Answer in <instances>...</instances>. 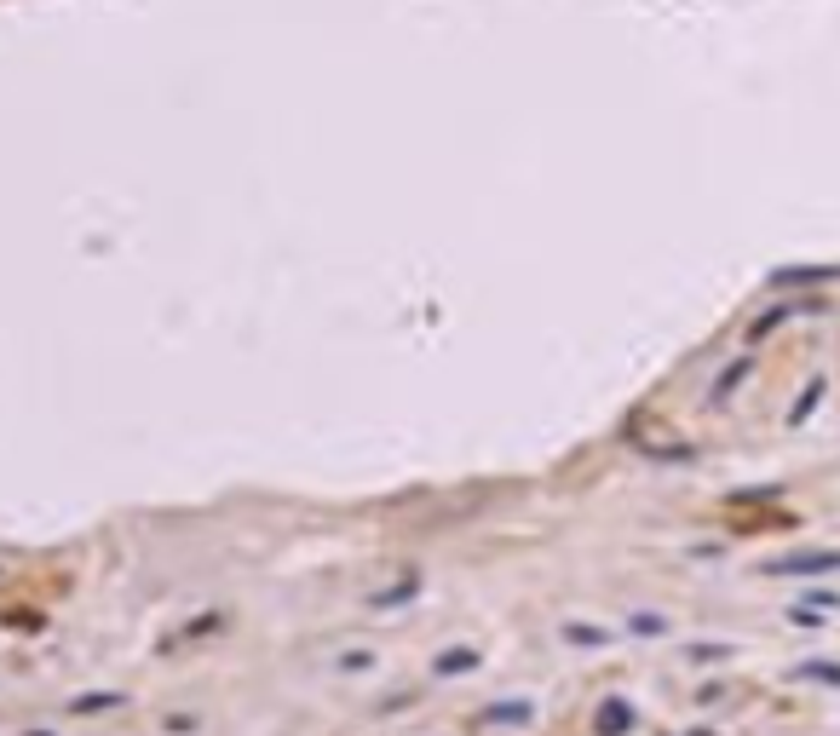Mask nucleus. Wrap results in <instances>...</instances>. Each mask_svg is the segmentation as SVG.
Here are the masks:
<instances>
[{
  "label": "nucleus",
  "mask_w": 840,
  "mask_h": 736,
  "mask_svg": "<svg viewBox=\"0 0 840 736\" xmlns=\"http://www.w3.org/2000/svg\"><path fill=\"white\" fill-rule=\"evenodd\" d=\"M771 570H783V575H789V570H800V575H806V570H840V552H812V558H783V564H771Z\"/></svg>",
  "instance_id": "2"
},
{
  "label": "nucleus",
  "mask_w": 840,
  "mask_h": 736,
  "mask_svg": "<svg viewBox=\"0 0 840 736\" xmlns=\"http://www.w3.org/2000/svg\"><path fill=\"white\" fill-rule=\"evenodd\" d=\"M472 662H478V650H461V656L449 650V656H438V673H455V667H472Z\"/></svg>",
  "instance_id": "4"
},
{
  "label": "nucleus",
  "mask_w": 840,
  "mask_h": 736,
  "mask_svg": "<svg viewBox=\"0 0 840 736\" xmlns=\"http://www.w3.org/2000/svg\"><path fill=\"white\" fill-rule=\"evenodd\" d=\"M564 639L576 644V650H599V644H610L605 627H582V621H570V627H564Z\"/></svg>",
  "instance_id": "3"
},
{
  "label": "nucleus",
  "mask_w": 840,
  "mask_h": 736,
  "mask_svg": "<svg viewBox=\"0 0 840 736\" xmlns=\"http://www.w3.org/2000/svg\"><path fill=\"white\" fill-rule=\"evenodd\" d=\"M628 725H633V708H628V702H616V696L593 713V736H622Z\"/></svg>",
  "instance_id": "1"
}]
</instances>
